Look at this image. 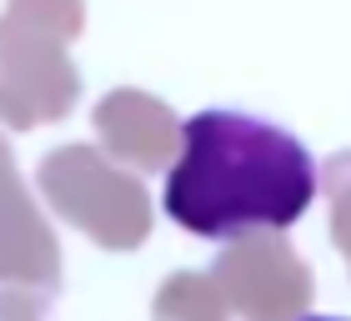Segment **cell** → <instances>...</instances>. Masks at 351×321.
<instances>
[{
    "label": "cell",
    "instance_id": "7a4b0ae2",
    "mask_svg": "<svg viewBox=\"0 0 351 321\" xmlns=\"http://www.w3.org/2000/svg\"><path fill=\"white\" fill-rule=\"evenodd\" d=\"M301 321H346V316H301Z\"/></svg>",
    "mask_w": 351,
    "mask_h": 321
},
{
    "label": "cell",
    "instance_id": "6da1fadb",
    "mask_svg": "<svg viewBox=\"0 0 351 321\" xmlns=\"http://www.w3.org/2000/svg\"><path fill=\"white\" fill-rule=\"evenodd\" d=\"M316 201V156L276 121L251 110H196L181 131V160L166 171L161 206L206 241L286 231Z\"/></svg>",
    "mask_w": 351,
    "mask_h": 321
}]
</instances>
